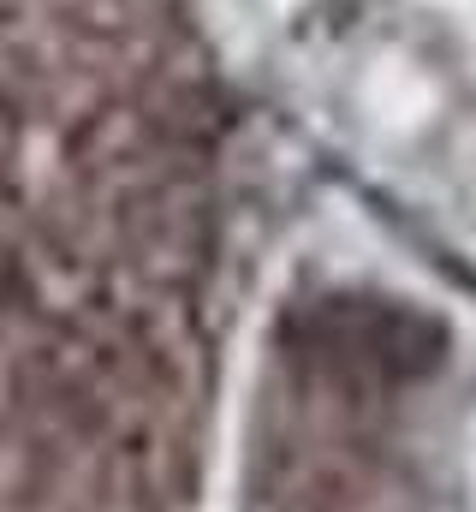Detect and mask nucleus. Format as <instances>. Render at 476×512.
Listing matches in <instances>:
<instances>
[{
  "label": "nucleus",
  "instance_id": "obj_1",
  "mask_svg": "<svg viewBox=\"0 0 476 512\" xmlns=\"http://www.w3.org/2000/svg\"><path fill=\"white\" fill-rule=\"evenodd\" d=\"M221 137L173 0H0V512H191Z\"/></svg>",
  "mask_w": 476,
  "mask_h": 512
}]
</instances>
